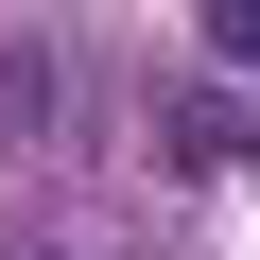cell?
Instances as JSON below:
<instances>
[{
	"instance_id": "6da1fadb",
	"label": "cell",
	"mask_w": 260,
	"mask_h": 260,
	"mask_svg": "<svg viewBox=\"0 0 260 260\" xmlns=\"http://www.w3.org/2000/svg\"><path fill=\"white\" fill-rule=\"evenodd\" d=\"M243 139H260V121H243V104H225V87H208V104H174V156H191V174H225V156H243Z\"/></svg>"
},
{
	"instance_id": "7a4b0ae2",
	"label": "cell",
	"mask_w": 260,
	"mask_h": 260,
	"mask_svg": "<svg viewBox=\"0 0 260 260\" xmlns=\"http://www.w3.org/2000/svg\"><path fill=\"white\" fill-rule=\"evenodd\" d=\"M208 18H225V52H260V0H208Z\"/></svg>"
}]
</instances>
